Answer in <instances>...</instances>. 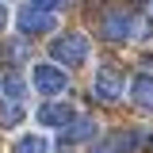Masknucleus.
<instances>
[{
	"mask_svg": "<svg viewBox=\"0 0 153 153\" xmlns=\"http://www.w3.org/2000/svg\"><path fill=\"white\" fill-rule=\"evenodd\" d=\"M50 54H54L61 65H80V61L88 57V38L80 35V31H69V35H61V38L54 42Z\"/></svg>",
	"mask_w": 153,
	"mask_h": 153,
	"instance_id": "obj_1",
	"label": "nucleus"
},
{
	"mask_svg": "<svg viewBox=\"0 0 153 153\" xmlns=\"http://www.w3.org/2000/svg\"><path fill=\"white\" fill-rule=\"evenodd\" d=\"M92 96L100 100V103H115V100L123 96V73H119L115 65H103V69H96Z\"/></svg>",
	"mask_w": 153,
	"mask_h": 153,
	"instance_id": "obj_2",
	"label": "nucleus"
},
{
	"mask_svg": "<svg viewBox=\"0 0 153 153\" xmlns=\"http://www.w3.org/2000/svg\"><path fill=\"white\" fill-rule=\"evenodd\" d=\"M31 84H35L42 96H57L65 92V69H57V65H35V73H31Z\"/></svg>",
	"mask_w": 153,
	"mask_h": 153,
	"instance_id": "obj_3",
	"label": "nucleus"
},
{
	"mask_svg": "<svg viewBox=\"0 0 153 153\" xmlns=\"http://www.w3.org/2000/svg\"><path fill=\"white\" fill-rule=\"evenodd\" d=\"M54 23H57L54 12H35L31 4L19 12V31L23 35H46V31H54Z\"/></svg>",
	"mask_w": 153,
	"mask_h": 153,
	"instance_id": "obj_4",
	"label": "nucleus"
},
{
	"mask_svg": "<svg viewBox=\"0 0 153 153\" xmlns=\"http://www.w3.org/2000/svg\"><path fill=\"white\" fill-rule=\"evenodd\" d=\"M100 35L111 38V42H123V38L134 35V19L126 16V12H107V16H103V27H100Z\"/></svg>",
	"mask_w": 153,
	"mask_h": 153,
	"instance_id": "obj_5",
	"label": "nucleus"
},
{
	"mask_svg": "<svg viewBox=\"0 0 153 153\" xmlns=\"http://www.w3.org/2000/svg\"><path fill=\"white\" fill-rule=\"evenodd\" d=\"M134 142H138V134H134V130H119V134H111L107 142L92 146L88 153H130V149H134Z\"/></svg>",
	"mask_w": 153,
	"mask_h": 153,
	"instance_id": "obj_6",
	"label": "nucleus"
},
{
	"mask_svg": "<svg viewBox=\"0 0 153 153\" xmlns=\"http://www.w3.org/2000/svg\"><path fill=\"white\" fill-rule=\"evenodd\" d=\"M69 119H73V111H69V103H46L42 111H38V123L42 126H69Z\"/></svg>",
	"mask_w": 153,
	"mask_h": 153,
	"instance_id": "obj_7",
	"label": "nucleus"
},
{
	"mask_svg": "<svg viewBox=\"0 0 153 153\" xmlns=\"http://www.w3.org/2000/svg\"><path fill=\"white\" fill-rule=\"evenodd\" d=\"M130 96H134V103H138L142 111H153V76H149V73L134 76V84H130Z\"/></svg>",
	"mask_w": 153,
	"mask_h": 153,
	"instance_id": "obj_8",
	"label": "nucleus"
},
{
	"mask_svg": "<svg viewBox=\"0 0 153 153\" xmlns=\"http://www.w3.org/2000/svg\"><path fill=\"white\" fill-rule=\"evenodd\" d=\"M19 119H23V103H19V100L0 103V126H16Z\"/></svg>",
	"mask_w": 153,
	"mask_h": 153,
	"instance_id": "obj_9",
	"label": "nucleus"
},
{
	"mask_svg": "<svg viewBox=\"0 0 153 153\" xmlns=\"http://www.w3.org/2000/svg\"><path fill=\"white\" fill-rule=\"evenodd\" d=\"M92 130H96V123H92V119H80L73 130H61V142H84Z\"/></svg>",
	"mask_w": 153,
	"mask_h": 153,
	"instance_id": "obj_10",
	"label": "nucleus"
},
{
	"mask_svg": "<svg viewBox=\"0 0 153 153\" xmlns=\"http://www.w3.org/2000/svg\"><path fill=\"white\" fill-rule=\"evenodd\" d=\"M16 153H46V142H42L38 134H23L16 142Z\"/></svg>",
	"mask_w": 153,
	"mask_h": 153,
	"instance_id": "obj_11",
	"label": "nucleus"
},
{
	"mask_svg": "<svg viewBox=\"0 0 153 153\" xmlns=\"http://www.w3.org/2000/svg\"><path fill=\"white\" fill-rule=\"evenodd\" d=\"M4 92H8V100H19V96H23V84H19L16 76H8V80H4Z\"/></svg>",
	"mask_w": 153,
	"mask_h": 153,
	"instance_id": "obj_12",
	"label": "nucleus"
},
{
	"mask_svg": "<svg viewBox=\"0 0 153 153\" xmlns=\"http://www.w3.org/2000/svg\"><path fill=\"white\" fill-rule=\"evenodd\" d=\"M57 4H61V0H31V8H35V12H54Z\"/></svg>",
	"mask_w": 153,
	"mask_h": 153,
	"instance_id": "obj_13",
	"label": "nucleus"
},
{
	"mask_svg": "<svg viewBox=\"0 0 153 153\" xmlns=\"http://www.w3.org/2000/svg\"><path fill=\"white\" fill-rule=\"evenodd\" d=\"M4 23H8V8L0 4V27H4Z\"/></svg>",
	"mask_w": 153,
	"mask_h": 153,
	"instance_id": "obj_14",
	"label": "nucleus"
}]
</instances>
